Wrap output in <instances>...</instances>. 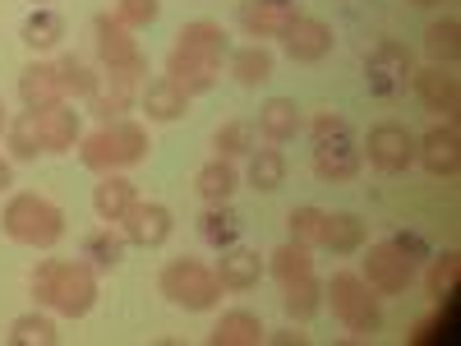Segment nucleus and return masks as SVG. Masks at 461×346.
I'll return each instance as SVG.
<instances>
[{
    "label": "nucleus",
    "mask_w": 461,
    "mask_h": 346,
    "mask_svg": "<svg viewBox=\"0 0 461 346\" xmlns=\"http://www.w3.org/2000/svg\"><path fill=\"white\" fill-rule=\"evenodd\" d=\"M121 222H125V241H130V245H143V250L167 245V241H171V231H176L167 204H139V199H134L130 213H125Z\"/></svg>",
    "instance_id": "obj_10"
},
{
    "label": "nucleus",
    "mask_w": 461,
    "mask_h": 346,
    "mask_svg": "<svg viewBox=\"0 0 461 346\" xmlns=\"http://www.w3.org/2000/svg\"><path fill=\"white\" fill-rule=\"evenodd\" d=\"M125 231H111V226H97L93 236L84 241V259H93V268H115L125 259Z\"/></svg>",
    "instance_id": "obj_33"
},
{
    "label": "nucleus",
    "mask_w": 461,
    "mask_h": 346,
    "mask_svg": "<svg viewBox=\"0 0 461 346\" xmlns=\"http://www.w3.org/2000/svg\"><path fill=\"white\" fill-rule=\"evenodd\" d=\"M5 134H10V152H14L19 162H32L37 152H47L42 148V130H37V111H23L19 121H10Z\"/></svg>",
    "instance_id": "obj_35"
},
{
    "label": "nucleus",
    "mask_w": 461,
    "mask_h": 346,
    "mask_svg": "<svg viewBox=\"0 0 461 346\" xmlns=\"http://www.w3.org/2000/svg\"><path fill=\"white\" fill-rule=\"evenodd\" d=\"M217 74H221V65H212V60H203V56H189V51H171V60H167V79L185 93V97H199V93H212L217 88Z\"/></svg>",
    "instance_id": "obj_13"
},
{
    "label": "nucleus",
    "mask_w": 461,
    "mask_h": 346,
    "mask_svg": "<svg viewBox=\"0 0 461 346\" xmlns=\"http://www.w3.org/2000/svg\"><path fill=\"white\" fill-rule=\"evenodd\" d=\"M240 213L236 208H226V204H212L203 217H199V236L212 245V250H226V245H236L240 241Z\"/></svg>",
    "instance_id": "obj_28"
},
{
    "label": "nucleus",
    "mask_w": 461,
    "mask_h": 346,
    "mask_svg": "<svg viewBox=\"0 0 461 346\" xmlns=\"http://www.w3.org/2000/svg\"><path fill=\"white\" fill-rule=\"evenodd\" d=\"M143 74H148V56H139V60H130V65H115V69L102 74L106 88L97 84V93L88 97V102H93V115H97L102 125L121 121V115L130 111V102H134V93H139V84H143Z\"/></svg>",
    "instance_id": "obj_5"
},
{
    "label": "nucleus",
    "mask_w": 461,
    "mask_h": 346,
    "mask_svg": "<svg viewBox=\"0 0 461 346\" xmlns=\"http://www.w3.org/2000/svg\"><path fill=\"white\" fill-rule=\"evenodd\" d=\"M286 180V158L277 148H254L249 152V185L263 189V195H273V189H282Z\"/></svg>",
    "instance_id": "obj_31"
},
{
    "label": "nucleus",
    "mask_w": 461,
    "mask_h": 346,
    "mask_svg": "<svg viewBox=\"0 0 461 346\" xmlns=\"http://www.w3.org/2000/svg\"><path fill=\"white\" fill-rule=\"evenodd\" d=\"M332 28L323 23V19H295L286 32H282V47H286V56L291 60H300V65H319V60H328L332 56Z\"/></svg>",
    "instance_id": "obj_11"
},
{
    "label": "nucleus",
    "mask_w": 461,
    "mask_h": 346,
    "mask_svg": "<svg viewBox=\"0 0 461 346\" xmlns=\"http://www.w3.org/2000/svg\"><path fill=\"white\" fill-rule=\"evenodd\" d=\"M236 185H240V176H236V167H230L226 158H212L199 171V180H194V189H199L208 204H226L230 195H236Z\"/></svg>",
    "instance_id": "obj_30"
},
{
    "label": "nucleus",
    "mask_w": 461,
    "mask_h": 346,
    "mask_svg": "<svg viewBox=\"0 0 461 346\" xmlns=\"http://www.w3.org/2000/svg\"><path fill=\"white\" fill-rule=\"evenodd\" d=\"M456 278H461V254H456V250L438 254L434 268H429V296L452 300V296H456Z\"/></svg>",
    "instance_id": "obj_41"
},
{
    "label": "nucleus",
    "mask_w": 461,
    "mask_h": 346,
    "mask_svg": "<svg viewBox=\"0 0 461 346\" xmlns=\"http://www.w3.org/2000/svg\"><path fill=\"white\" fill-rule=\"evenodd\" d=\"M346 130H351V125H346L341 115H319V121H314V139H332V134H346Z\"/></svg>",
    "instance_id": "obj_44"
},
{
    "label": "nucleus",
    "mask_w": 461,
    "mask_h": 346,
    "mask_svg": "<svg viewBox=\"0 0 461 346\" xmlns=\"http://www.w3.org/2000/svg\"><path fill=\"white\" fill-rule=\"evenodd\" d=\"M60 37H65V19H60L56 10H32V14L23 19V42H28L32 51L56 47Z\"/></svg>",
    "instance_id": "obj_34"
},
{
    "label": "nucleus",
    "mask_w": 461,
    "mask_h": 346,
    "mask_svg": "<svg viewBox=\"0 0 461 346\" xmlns=\"http://www.w3.org/2000/svg\"><path fill=\"white\" fill-rule=\"evenodd\" d=\"M411 5H420V10H429V5H443V0H411Z\"/></svg>",
    "instance_id": "obj_48"
},
{
    "label": "nucleus",
    "mask_w": 461,
    "mask_h": 346,
    "mask_svg": "<svg viewBox=\"0 0 461 346\" xmlns=\"http://www.w3.org/2000/svg\"><path fill=\"white\" fill-rule=\"evenodd\" d=\"M93 32H97V56H102V65L106 69H115V65H130V60H139L143 51H139V42H134V28H125L115 14H97L93 19Z\"/></svg>",
    "instance_id": "obj_16"
},
{
    "label": "nucleus",
    "mask_w": 461,
    "mask_h": 346,
    "mask_svg": "<svg viewBox=\"0 0 461 346\" xmlns=\"http://www.w3.org/2000/svg\"><path fill=\"white\" fill-rule=\"evenodd\" d=\"M32 296L37 305L65 314V319H84L97 305V268L93 263H69V259H47L32 273Z\"/></svg>",
    "instance_id": "obj_1"
},
{
    "label": "nucleus",
    "mask_w": 461,
    "mask_h": 346,
    "mask_svg": "<svg viewBox=\"0 0 461 346\" xmlns=\"http://www.w3.org/2000/svg\"><path fill=\"white\" fill-rule=\"evenodd\" d=\"M162 14V0H115V19L125 28H148Z\"/></svg>",
    "instance_id": "obj_42"
},
{
    "label": "nucleus",
    "mask_w": 461,
    "mask_h": 346,
    "mask_svg": "<svg viewBox=\"0 0 461 346\" xmlns=\"http://www.w3.org/2000/svg\"><path fill=\"white\" fill-rule=\"evenodd\" d=\"M393 241H397V245H402V250H406V254H411L415 263L425 259V241H420V236H393Z\"/></svg>",
    "instance_id": "obj_45"
},
{
    "label": "nucleus",
    "mask_w": 461,
    "mask_h": 346,
    "mask_svg": "<svg viewBox=\"0 0 461 346\" xmlns=\"http://www.w3.org/2000/svg\"><path fill=\"white\" fill-rule=\"evenodd\" d=\"M273 341H282V346H304L310 337H304V332H295V328H286V332H277Z\"/></svg>",
    "instance_id": "obj_46"
},
{
    "label": "nucleus",
    "mask_w": 461,
    "mask_h": 346,
    "mask_svg": "<svg viewBox=\"0 0 461 346\" xmlns=\"http://www.w3.org/2000/svg\"><path fill=\"white\" fill-rule=\"evenodd\" d=\"M0 189H10V162L0 158Z\"/></svg>",
    "instance_id": "obj_47"
},
{
    "label": "nucleus",
    "mask_w": 461,
    "mask_h": 346,
    "mask_svg": "<svg viewBox=\"0 0 461 346\" xmlns=\"http://www.w3.org/2000/svg\"><path fill=\"white\" fill-rule=\"evenodd\" d=\"M130 204H134V185L125 180V176H102V185L93 189V208H97V217L102 222H121L125 213H130Z\"/></svg>",
    "instance_id": "obj_26"
},
{
    "label": "nucleus",
    "mask_w": 461,
    "mask_h": 346,
    "mask_svg": "<svg viewBox=\"0 0 461 346\" xmlns=\"http://www.w3.org/2000/svg\"><path fill=\"white\" fill-rule=\"evenodd\" d=\"M212 273H217L221 291H249V287H258V278H263V259H258V250L226 245V250H221V263L212 268Z\"/></svg>",
    "instance_id": "obj_17"
},
{
    "label": "nucleus",
    "mask_w": 461,
    "mask_h": 346,
    "mask_svg": "<svg viewBox=\"0 0 461 346\" xmlns=\"http://www.w3.org/2000/svg\"><path fill=\"white\" fill-rule=\"evenodd\" d=\"M415 93H420V102H425L429 111H438V115H456V106H461V84H456L452 65L420 69L415 74Z\"/></svg>",
    "instance_id": "obj_15"
},
{
    "label": "nucleus",
    "mask_w": 461,
    "mask_h": 346,
    "mask_svg": "<svg viewBox=\"0 0 461 346\" xmlns=\"http://www.w3.org/2000/svg\"><path fill=\"white\" fill-rule=\"evenodd\" d=\"M162 296L171 305H180V310H189V314H203V310H212V305L221 300V282H217V273L208 263L176 259V263L162 268Z\"/></svg>",
    "instance_id": "obj_4"
},
{
    "label": "nucleus",
    "mask_w": 461,
    "mask_h": 346,
    "mask_svg": "<svg viewBox=\"0 0 461 346\" xmlns=\"http://www.w3.org/2000/svg\"><path fill=\"white\" fill-rule=\"evenodd\" d=\"M111 130H115V143H121V158H125V167H139V162H148V130L139 125V121H111Z\"/></svg>",
    "instance_id": "obj_39"
},
{
    "label": "nucleus",
    "mask_w": 461,
    "mask_h": 346,
    "mask_svg": "<svg viewBox=\"0 0 461 346\" xmlns=\"http://www.w3.org/2000/svg\"><path fill=\"white\" fill-rule=\"evenodd\" d=\"M10 130V115H5V106H0V134H5Z\"/></svg>",
    "instance_id": "obj_49"
},
{
    "label": "nucleus",
    "mask_w": 461,
    "mask_h": 346,
    "mask_svg": "<svg viewBox=\"0 0 461 346\" xmlns=\"http://www.w3.org/2000/svg\"><path fill=\"white\" fill-rule=\"evenodd\" d=\"M60 332L47 314H23L10 323V346H56Z\"/></svg>",
    "instance_id": "obj_36"
},
{
    "label": "nucleus",
    "mask_w": 461,
    "mask_h": 346,
    "mask_svg": "<svg viewBox=\"0 0 461 346\" xmlns=\"http://www.w3.org/2000/svg\"><path fill=\"white\" fill-rule=\"evenodd\" d=\"M79 158H84V167L88 171H115V167H125V158H121V143H115V130L111 125H102V130H93L84 143H79Z\"/></svg>",
    "instance_id": "obj_27"
},
{
    "label": "nucleus",
    "mask_w": 461,
    "mask_h": 346,
    "mask_svg": "<svg viewBox=\"0 0 461 346\" xmlns=\"http://www.w3.org/2000/svg\"><path fill=\"white\" fill-rule=\"evenodd\" d=\"M263 332H267V328L258 323V314H249V310H230V314L217 319V328L208 332V341H212V346H258Z\"/></svg>",
    "instance_id": "obj_23"
},
{
    "label": "nucleus",
    "mask_w": 461,
    "mask_h": 346,
    "mask_svg": "<svg viewBox=\"0 0 461 346\" xmlns=\"http://www.w3.org/2000/svg\"><path fill=\"white\" fill-rule=\"evenodd\" d=\"M143 111H148V121H162V125H171V121H180L185 115V106H189V97L171 84V79H152V84H143Z\"/></svg>",
    "instance_id": "obj_24"
},
{
    "label": "nucleus",
    "mask_w": 461,
    "mask_h": 346,
    "mask_svg": "<svg viewBox=\"0 0 461 346\" xmlns=\"http://www.w3.org/2000/svg\"><path fill=\"white\" fill-rule=\"evenodd\" d=\"M212 148H217V158H245V152H254V125L249 121H230V125H221L217 130V139H212Z\"/></svg>",
    "instance_id": "obj_40"
},
{
    "label": "nucleus",
    "mask_w": 461,
    "mask_h": 346,
    "mask_svg": "<svg viewBox=\"0 0 461 346\" xmlns=\"http://www.w3.org/2000/svg\"><path fill=\"white\" fill-rule=\"evenodd\" d=\"M365 152H369V162H374L378 171L397 176V171H406V167L415 162V134H411L406 125H397V121H383V125L369 130Z\"/></svg>",
    "instance_id": "obj_7"
},
{
    "label": "nucleus",
    "mask_w": 461,
    "mask_h": 346,
    "mask_svg": "<svg viewBox=\"0 0 461 346\" xmlns=\"http://www.w3.org/2000/svg\"><path fill=\"white\" fill-rule=\"evenodd\" d=\"M304 273H314V259H310V245H300V241H291V245H282L277 254H273V278L286 287V282H295V278H304Z\"/></svg>",
    "instance_id": "obj_37"
},
{
    "label": "nucleus",
    "mask_w": 461,
    "mask_h": 346,
    "mask_svg": "<svg viewBox=\"0 0 461 346\" xmlns=\"http://www.w3.org/2000/svg\"><path fill=\"white\" fill-rule=\"evenodd\" d=\"M300 106L291 102V97H267L263 106H258V134L267 139V143H286V139H295L300 134Z\"/></svg>",
    "instance_id": "obj_22"
},
{
    "label": "nucleus",
    "mask_w": 461,
    "mask_h": 346,
    "mask_svg": "<svg viewBox=\"0 0 461 346\" xmlns=\"http://www.w3.org/2000/svg\"><path fill=\"white\" fill-rule=\"evenodd\" d=\"M282 305H286V314H291L295 323L314 319V314L323 310V282H319L314 273H304V278L286 282V287H282Z\"/></svg>",
    "instance_id": "obj_25"
},
{
    "label": "nucleus",
    "mask_w": 461,
    "mask_h": 346,
    "mask_svg": "<svg viewBox=\"0 0 461 346\" xmlns=\"http://www.w3.org/2000/svg\"><path fill=\"white\" fill-rule=\"evenodd\" d=\"M319 222H323V208H291V217H286L291 241L314 245V241H319Z\"/></svg>",
    "instance_id": "obj_43"
},
{
    "label": "nucleus",
    "mask_w": 461,
    "mask_h": 346,
    "mask_svg": "<svg viewBox=\"0 0 461 346\" xmlns=\"http://www.w3.org/2000/svg\"><path fill=\"white\" fill-rule=\"evenodd\" d=\"M365 74H369V93H378V97H397L402 88H406V79H411V51L402 47V42H378L374 47V56H369V65H365Z\"/></svg>",
    "instance_id": "obj_8"
},
{
    "label": "nucleus",
    "mask_w": 461,
    "mask_h": 346,
    "mask_svg": "<svg viewBox=\"0 0 461 346\" xmlns=\"http://www.w3.org/2000/svg\"><path fill=\"white\" fill-rule=\"evenodd\" d=\"M415 158L425 162L429 176L452 180V176L461 171V134H456V125H452V121H447V125H434L425 139L415 143Z\"/></svg>",
    "instance_id": "obj_12"
},
{
    "label": "nucleus",
    "mask_w": 461,
    "mask_h": 346,
    "mask_svg": "<svg viewBox=\"0 0 461 346\" xmlns=\"http://www.w3.org/2000/svg\"><path fill=\"white\" fill-rule=\"evenodd\" d=\"M0 222H5V236L28 250H51L65 236V213L42 195H14Z\"/></svg>",
    "instance_id": "obj_2"
},
{
    "label": "nucleus",
    "mask_w": 461,
    "mask_h": 346,
    "mask_svg": "<svg viewBox=\"0 0 461 346\" xmlns=\"http://www.w3.org/2000/svg\"><path fill=\"white\" fill-rule=\"evenodd\" d=\"M365 282L378 296H402L415 282V259L397 241H378L369 245V259H365Z\"/></svg>",
    "instance_id": "obj_6"
},
{
    "label": "nucleus",
    "mask_w": 461,
    "mask_h": 346,
    "mask_svg": "<svg viewBox=\"0 0 461 346\" xmlns=\"http://www.w3.org/2000/svg\"><path fill=\"white\" fill-rule=\"evenodd\" d=\"M360 162H365V152L351 143V130L332 134V139H314V171L323 180H332V185L356 180L360 176Z\"/></svg>",
    "instance_id": "obj_9"
},
{
    "label": "nucleus",
    "mask_w": 461,
    "mask_h": 346,
    "mask_svg": "<svg viewBox=\"0 0 461 346\" xmlns=\"http://www.w3.org/2000/svg\"><path fill=\"white\" fill-rule=\"evenodd\" d=\"M56 74H60V88H65L69 97H93L97 84H102V74H93L79 56H65V60L56 65Z\"/></svg>",
    "instance_id": "obj_38"
},
{
    "label": "nucleus",
    "mask_w": 461,
    "mask_h": 346,
    "mask_svg": "<svg viewBox=\"0 0 461 346\" xmlns=\"http://www.w3.org/2000/svg\"><path fill=\"white\" fill-rule=\"evenodd\" d=\"M230 74H236V84L240 88H258V84H267L273 79V51L267 47H240L236 56H230Z\"/></svg>",
    "instance_id": "obj_29"
},
{
    "label": "nucleus",
    "mask_w": 461,
    "mask_h": 346,
    "mask_svg": "<svg viewBox=\"0 0 461 346\" xmlns=\"http://www.w3.org/2000/svg\"><path fill=\"white\" fill-rule=\"evenodd\" d=\"M37 130H42L47 152H74V143H79V111L56 102L47 111H37Z\"/></svg>",
    "instance_id": "obj_18"
},
{
    "label": "nucleus",
    "mask_w": 461,
    "mask_h": 346,
    "mask_svg": "<svg viewBox=\"0 0 461 346\" xmlns=\"http://www.w3.org/2000/svg\"><path fill=\"white\" fill-rule=\"evenodd\" d=\"M295 19L291 0H240V23L249 37H282Z\"/></svg>",
    "instance_id": "obj_14"
},
{
    "label": "nucleus",
    "mask_w": 461,
    "mask_h": 346,
    "mask_svg": "<svg viewBox=\"0 0 461 346\" xmlns=\"http://www.w3.org/2000/svg\"><path fill=\"white\" fill-rule=\"evenodd\" d=\"M176 47L189 51V56H203V60L221 65L226 51H230V37H226L221 23H212V19H194V23H185V28H180V42H176Z\"/></svg>",
    "instance_id": "obj_21"
},
{
    "label": "nucleus",
    "mask_w": 461,
    "mask_h": 346,
    "mask_svg": "<svg viewBox=\"0 0 461 346\" xmlns=\"http://www.w3.org/2000/svg\"><path fill=\"white\" fill-rule=\"evenodd\" d=\"M314 245L328 250V254H356L365 245V222L356 213H323Z\"/></svg>",
    "instance_id": "obj_20"
},
{
    "label": "nucleus",
    "mask_w": 461,
    "mask_h": 346,
    "mask_svg": "<svg viewBox=\"0 0 461 346\" xmlns=\"http://www.w3.org/2000/svg\"><path fill=\"white\" fill-rule=\"evenodd\" d=\"M425 51H429L434 65H456V56H461V23H456V19H438V23H429V32H425Z\"/></svg>",
    "instance_id": "obj_32"
},
{
    "label": "nucleus",
    "mask_w": 461,
    "mask_h": 346,
    "mask_svg": "<svg viewBox=\"0 0 461 346\" xmlns=\"http://www.w3.org/2000/svg\"><path fill=\"white\" fill-rule=\"evenodd\" d=\"M19 97H23V106L28 111H47V106H56V102H65V88H60V74H56V65H28L23 74H19Z\"/></svg>",
    "instance_id": "obj_19"
},
{
    "label": "nucleus",
    "mask_w": 461,
    "mask_h": 346,
    "mask_svg": "<svg viewBox=\"0 0 461 346\" xmlns=\"http://www.w3.org/2000/svg\"><path fill=\"white\" fill-rule=\"evenodd\" d=\"M323 296L332 300L337 323L351 332V337H374V332L383 328L378 296H374V287H369L365 278H356V273H337V278L323 287Z\"/></svg>",
    "instance_id": "obj_3"
}]
</instances>
